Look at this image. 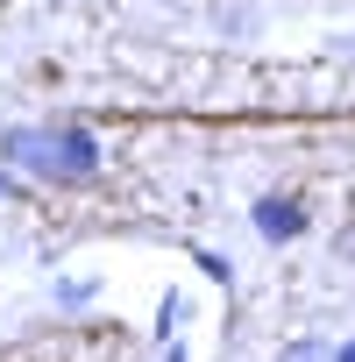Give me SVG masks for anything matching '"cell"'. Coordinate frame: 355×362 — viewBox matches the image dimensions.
I'll list each match as a JSON object with an SVG mask.
<instances>
[{
    "instance_id": "obj_1",
    "label": "cell",
    "mask_w": 355,
    "mask_h": 362,
    "mask_svg": "<svg viewBox=\"0 0 355 362\" xmlns=\"http://www.w3.org/2000/svg\"><path fill=\"white\" fill-rule=\"evenodd\" d=\"M8 163L50 177V185H86L100 170V149L86 128H22V135H8Z\"/></svg>"
},
{
    "instance_id": "obj_4",
    "label": "cell",
    "mask_w": 355,
    "mask_h": 362,
    "mask_svg": "<svg viewBox=\"0 0 355 362\" xmlns=\"http://www.w3.org/2000/svg\"><path fill=\"white\" fill-rule=\"evenodd\" d=\"M298 362H320V355H313V348H305V355H298Z\"/></svg>"
},
{
    "instance_id": "obj_2",
    "label": "cell",
    "mask_w": 355,
    "mask_h": 362,
    "mask_svg": "<svg viewBox=\"0 0 355 362\" xmlns=\"http://www.w3.org/2000/svg\"><path fill=\"white\" fill-rule=\"evenodd\" d=\"M256 228H263V235H298L305 214H298V199H263V206H256Z\"/></svg>"
},
{
    "instance_id": "obj_3",
    "label": "cell",
    "mask_w": 355,
    "mask_h": 362,
    "mask_svg": "<svg viewBox=\"0 0 355 362\" xmlns=\"http://www.w3.org/2000/svg\"><path fill=\"white\" fill-rule=\"evenodd\" d=\"M334 362H355V348H341V355H334Z\"/></svg>"
}]
</instances>
